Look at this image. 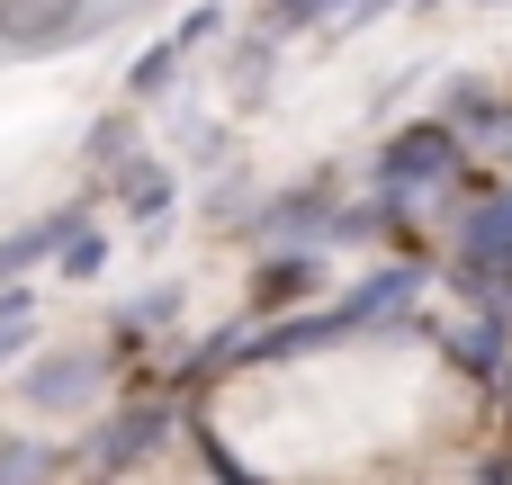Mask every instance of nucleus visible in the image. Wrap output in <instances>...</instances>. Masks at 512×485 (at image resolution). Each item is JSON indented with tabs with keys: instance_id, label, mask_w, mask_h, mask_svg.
<instances>
[{
	"instance_id": "obj_1",
	"label": "nucleus",
	"mask_w": 512,
	"mask_h": 485,
	"mask_svg": "<svg viewBox=\"0 0 512 485\" xmlns=\"http://www.w3.org/2000/svg\"><path fill=\"white\" fill-rule=\"evenodd\" d=\"M414 297H423V270H378V279H360V288H351L342 306L270 324L252 360H297V351H324V342H342V333H369V324H396V315H405Z\"/></svg>"
},
{
	"instance_id": "obj_2",
	"label": "nucleus",
	"mask_w": 512,
	"mask_h": 485,
	"mask_svg": "<svg viewBox=\"0 0 512 485\" xmlns=\"http://www.w3.org/2000/svg\"><path fill=\"white\" fill-rule=\"evenodd\" d=\"M459 288L486 315L512 297V189H495L486 207H468V225H459Z\"/></svg>"
},
{
	"instance_id": "obj_3",
	"label": "nucleus",
	"mask_w": 512,
	"mask_h": 485,
	"mask_svg": "<svg viewBox=\"0 0 512 485\" xmlns=\"http://www.w3.org/2000/svg\"><path fill=\"white\" fill-rule=\"evenodd\" d=\"M450 171H459V135H450L441 117H423V126H405V135L378 153V207H405V198L441 189Z\"/></svg>"
},
{
	"instance_id": "obj_4",
	"label": "nucleus",
	"mask_w": 512,
	"mask_h": 485,
	"mask_svg": "<svg viewBox=\"0 0 512 485\" xmlns=\"http://www.w3.org/2000/svg\"><path fill=\"white\" fill-rule=\"evenodd\" d=\"M81 27H99V9H81V0H0V45L45 54V45H63Z\"/></svg>"
},
{
	"instance_id": "obj_5",
	"label": "nucleus",
	"mask_w": 512,
	"mask_h": 485,
	"mask_svg": "<svg viewBox=\"0 0 512 485\" xmlns=\"http://www.w3.org/2000/svg\"><path fill=\"white\" fill-rule=\"evenodd\" d=\"M90 396H99V351H63V360L27 369V405H45V414H63V405H90Z\"/></svg>"
},
{
	"instance_id": "obj_6",
	"label": "nucleus",
	"mask_w": 512,
	"mask_h": 485,
	"mask_svg": "<svg viewBox=\"0 0 512 485\" xmlns=\"http://www.w3.org/2000/svg\"><path fill=\"white\" fill-rule=\"evenodd\" d=\"M72 234H81V216H72V207H54V216H36V225L0 234V288H9V279H27V270H36L45 252H63Z\"/></svg>"
},
{
	"instance_id": "obj_7",
	"label": "nucleus",
	"mask_w": 512,
	"mask_h": 485,
	"mask_svg": "<svg viewBox=\"0 0 512 485\" xmlns=\"http://www.w3.org/2000/svg\"><path fill=\"white\" fill-rule=\"evenodd\" d=\"M162 432H171V414H162V405H126V414H117V423L90 441V459H99V468H126V459L162 450Z\"/></svg>"
},
{
	"instance_id": "obj_8",
	"label": "nucleus",
	"mask_w": 512,
	"mask_h": 485,
	"mask_svg": "<svg viewBox=\"0 0 512 485\" xmlns=\"http://www.w3.org/2000/svg\"><path fill=\"white\" fill-rule=\"evenodd\" d=\"M117 198H126L135 225H153V216L171 207V171H162L153 153H117Z\"/></svg>"
},
{
	"instance_id": "obj_9",
	"label": "nucleus",
	"mask_w": 512,
	"mask_h": 485,
	"mask_svg": "<svg viewBox=\"0 0 512 485\" xmlns=\"http://www.w3.org/2000/svg\"><path fill=\"white\" fill-rule=\"evenodd\" d=\"M207 27H216V9H189V18H180V36H171V45H153V54H144L135 72H126V90H135V99H153V90H171V72H180V45H198Z\"/></svg>"
},
{
	"instance_id": "obj_10",
	"label": "nucleus",
	"mask_w": 512,
	"mask_h": 485,
	"mask_svg": "<svg viewBox=\"0 0 512 485\" xmlns=\"http://www.w3.org/2000/svg\"><path fill=\"white\" fill-rule=\"evenodd\" d=\"M504 108H495V90L486 81H450V99H441V126L450 135H468V126H495Z\"/></svg>"
},
{
	"instance_id": "obj_11",
	"label": "nucleus",
	"mask_w": 512,
	"mask_h": 485,
	"mask_svg": "<svg viewBox=\"0 0 512 485\" xmlns=\"http://www.w3.org/2000/svg\"><path fill=\"white\" fill-rule=\"evenodd\" d=\"M315 279H324V270H315V252H297V261H270V270H261V297L279 306V297H306Z\"/></svg>"
},
{
	"instance_id": "obj_12",
	"label": "nucleus",
	"mask_w": 512,
	"mask_h": 485,
	"mask_svg": "<svg viewBox=\"0 0 512 485\" xmlns=\"http://www.w3.org/2000/svg\"><path fill=\"white\" fill-rule=\"evenodd\" d=\"M27 324H36V297H27V288H0V369H9V351L27 342Z\"/></svg>"
},
{
	"instance_id": "obj_13",
	"label": "nucleus",
	"mask_w": 512,
	"mask_h": 485,
	"mask_svg": "<svg viewBox=\"0 0 512 485\" xmlns=\"http://www.w3.org/2000/svg\"><path fill=\"white\" fill-rule=\"evenodd\" d=\"M99 261H108V243H99V234H72V243L54 252V270H63V279H99Z\"/></svg>"
},
{
	"instance_id": "obj_14",
	"label": "nucleus",
	"mask_w": 512,
	"mask_h": 485,
	"mask_svg": "<svg viewBox=\"0 0 512 485\" xmlns=\"http://www.w3.org/2000/svg\"><path fill=\"white\" fill-rule=\"evenodd\" d=\"M261 9H270V18H279V27H288V18H297V27H306V18H342V9H351V0H261Z\"/></svg>"
},
{
	"instance_id": "obj_15",
	"label": "nucleus",
	"mask_w": 512,
	"mask_h": 485,
	"mask_svg": "<svg viewBox=\"0 0 512 485\" xmlns=\"http://www.w3.org/2000/svg\"><path fill=\"white\" fill-rule=\"evenodd\" d=\"M387 9H396V0H351L342 18H387Z\"/></svg>"
},
{
	"instance_id": "obj_16",
	"label": "nucleus",
	"mask_w": 512,
	"mask_h": 485,
	"mask_svg": "<svg viewBox=\"0 0 512 485\" xmlns=\"http://www.w3.org/2000/svg\"><path fill=\"white\" fill-rule=\"evenodd\" d=\"M486 485H512V468H486Z\"/></svg>"
},
{
	"instance_id": "obj_17",
	"label": "nucleus",
	"mask_w": 512,
	"mask_h": 485,
	"mask_svg": "<svg viewBox=\"0 0 512 485\" xmlns=\"http://www.w3.org/2000/svg\"><path fill=\"white\" fill-rule=\"evenodd\" d=\"M486 9H504V0H486Z\"/></svg>"
},
{
	"instance_id": "obj_18",
	"label": "nucleus",
	"mask_w": 512,
	"mask_h": 485,
	"mask_svg": "<svg viewBox=\"0 0 512 485\" xmlns=\"http://www.w3.org/2000/svg\"><path fill=\"white\" fill-rule=\"evenodd\" d=\"M504 144H512V135H504Z\"/></svg>"
}]
</instances>
